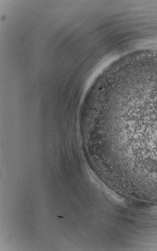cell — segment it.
<instances>
[{"instance_id":"1","label":"cell","mask_w":157,"mask_h":251,"mask_svg":"<svg viewBox=\"0 0 157 251\" xmlns=\"http://www.w3.org/2000/svg\"><path fill=\"white\" fill-rule=\"evenodd\" d=\"M112 124L121 146L128 154L157 167V83L123 98L115 111Z\"/></svg>"},{"instance_id":"2","label":"cell","mask_w":157,"mask_h":251,"mask_svg":"<svg viewBox=\"0 0 157 251\" xmlns=\"http://www.w3.org/2000/svg\"><path fill=\"white\" fill-rule=\"evenodd\" d=\"M138 61V60H136V61H133V62H130V64H129V63H128V64H124V65H123H123L121 66V67H120V66H119V67H117V69H116V70H115V72H116V70H117V69H119V68H121V67H123V66H127V65H128H128H130V64H133V63L137 62ZM121 68L122 69V68ZM115 73H116V72H114V73H113V75H112V77H111V79L110 80V81H109V82H110V81H111V79H112V77L113 76V75H114V74Z\"/></svg>"}]
</instances>
